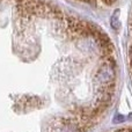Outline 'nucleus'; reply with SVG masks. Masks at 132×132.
Masks as SVG:
<instances>
[{"instance_id":"obj_1","label":"nucleus","mask_w":132,"mask_h":132,"mask_svg":"<svg viewBox=\"0 0 132 132\" xmlns=\"http://www.w3.org/2000/svg\"><path fill=\"white\" fill-rule=\"evenodd\" d=\"M119 21H118V19H116V14H115L114 16H112V19H111V26H112V28H115V29H117L118 28V26H119Z\"/></svg>"}]
</instances>
